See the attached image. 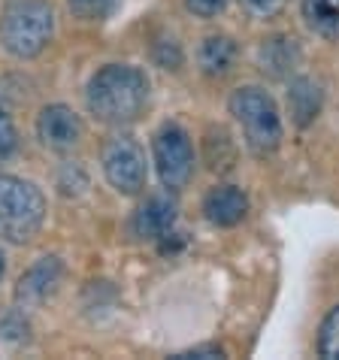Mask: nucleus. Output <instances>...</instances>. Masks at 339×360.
I'll use <instances>...</instances> for the list:
<instances>
[{"label": "nucleus", "instance_id": "nucleus-11", "mask_svg": "<svg viewBox=\"0 0 339 360\" xmlns=\"http://www.w3.org/2000/svg\"><path fill=\"white\" fill-rule=\"evenodd\" d=\"M197 61H200V70L206 76H212V79L227 76L234 70V64H236V43L231 37H224V34L206 37L200 52H197Z\"/></svg>", "mask_w": 339, "mask_h": 360}, {"label": "nucleus", "instance_id": "nucleus-15", "mask_svg": "<svg viewBox=\"0 0 339 360\" xmlns=\"http://www.w3.org/2000/svg\"><path fill=\"white\" fill-rule=\"evenodd\" d=\"M122 4V0H67L70 13L76 18H82V22H103L115 13V6Z\"/></svg>", "mask_w": 339, "mask_h": 360}, {"label": "nucleus", "instance_id": "nucleus-4", "mask_svg": "<svg viewBox=\"0 0 339 360\" xmlns=\"http://www.w3.org/2000/svg\"><path fill=\"white\" fill-rule=\"evenodd\" d=\"M231 115L243 127L245 146L252 155L267 158L282 143V115L276 100L257 85H243L231 94Z\"/></svg>", "mask_w": 339, "mask_h": 360}, {"label": "nucleus", "instance_id": "nucleus-13", "mask_svg": "<svg viewBox=\"0 0 339 360\" xmlns=\"http://www.w3.org/2000/svg\"><path fill=\"white\" fill-rule=\"evenodd\" d=\"M297 61H300V49L291 37H276L261 46V67L270 70L273 76H285L288 70H294Z\"/></svg>", "mask_w": 339, "mask_h": 360}, {"label": "nucleus", "instance_id": "nucleus-5", "mask_svg": "<svg viewBox=\"0 0 339 360\" xmlns=\"http://www.w3.org/2000/svg\"><path fill=\"white\" fill-rule=\"evenodd\" d=\"M101 167L106 182L124 197L143 194V188L148 182V164L146 152L131 134H115L106 139L103 152H101Z\"/></svg>", "mask_w": 339, "mask_h": 360}, {"label": "nucleus", "instance_id": "nucleus-1", "mask_svg": "<svg viewBox=\"0 0 339 360\" xmlns=\"http://www.w3.org/2000/svg\"><path fill=\"white\" fill-rule=\"evenodd\" d=\"M152 82L134 64H106L88 79L85 106L101 124L124 127L136 122L148 106Z\"/></svg>", "mask_w": 339, "mask_h": 360}, {"label": "nucleus", "instance_id": "nucleus-12", "mask_svg": "<svg viewBox=\"0 0 339 360\" xmlns=\"http://www.w3.org/2000/svg\"><path fill=\"white\" fill-rule=\"evenodd\" d=\"M306 27L321 39H339V0H300Z\"/></svg>", "mask_w": 339, "mask_h": 360}, {"label": "nucleus", "instance_id": "nucleus-6", "mask_svg": "<svg viewBox=\"0 0 339 360\" xmlns=\"http://www.w3.org/2000/svg\"><path fill=\"white\" fill-rule=\"evenodd\" d=\"M152 158L155 169L161 176V185L167 191H179L191 182L194 176V146L182 127L167 122L158 127V134L152 139Z\"/></svg>", "mask_w": 339, "mask_h": 360}, {"label": "nucleus", "instance_id": "nucleus-2", "mask_svg": "<svg viewBox=\"0 0 339 360\" xmlns=\"http://www.w3.org/2000/svg\"><path fill=\"white\" fill-rule=\"evenodd\" d=\"M55 37V6L49 0H9L0 13V46L18 61L43 55Z\"/></svg>", "mask_w": 339, "mask_h": 360}, {"label": "nucleus", "instance_id": "nucleus-20", "mask_svg": "<svg viewBox=\"0 0 339 360\" xmlns=\"http://www.w3.org/2000/svg\"><path fill=\"white\" fill-rule=\"evenodd\" d=\"M176 357L179 360H182V357H224V352L218 345H200V348H191V352H182Z\"/></svg>", "mask_w": 339, "mask_h": 360}, {"label": "nucleus", "instance_id": "nucleus-21", "mask_svg": "<svg viewBox=\"0 0 339 360\" xmlns=\"http://www.w3.org/2000/svg\"><path fill=\"white\" fill-rule=\"evenodd\" d=\"M4 273H6V261H4V255H0V278H4Z\"/></svg>", "mask_w": 339, "mask_h": 360}, {"label": "nucleus", "instance_id": "nucleus-8", "mask_svg": "<svg viewBox=\"0 0 339 360\" xmlns=\"http://www.w3.org/2000/svg\"><path fill=\"white\" fill-rule=\"evenodd\" d=\"M64 276V266L58 257H39V261L18 278L15 285V300L18 306H39L58 291Z\"/></svg>", "mask_w": 339, "mask_h": 360}, {"label": "nucleus", "instance_id": "nucleus-3", "mask_svg": "<svg viewBox=\"0 0 339 360\" xmlns=\"http://www.w3.org/2000/svg\"><path fill=\"white\" fill-rule=\"evenodd\" d=\"M46 224V197L22 176H0V239L9 245H27Z\"/></svg>", "mask_w": 339, "mask_h": 360}, {"label": "nucleus", "instance_id": "nucleus-7", "mask_svg": "<svg viewBox=\"0 0 339 360\" xmlns=\"http://www.w3.org/2000/svg\"><path fill=\"white\" fill-rule=\"evenodd\" d=\"M82 118L64 103H49L37 115V139L49 152H73L82 143Z\"/></svg>", "mask_w": 339, "mask_h": 360}, {"label": "nucleus", "instance_id": "nucleus-9", "mask_svg": "<svg viewBox=\"0 0 339 360\" xmlns=\"http://www.w3.org/2000/svg\"><path fill=\"white\" fill-rule=\"evenodd\" d=\"M176 224V203L167 194H152L134 212V236L139 239H167Z\"/></svg>", "mask_w": 339, "mask_h": 360}, {"label": "nucleus", "instance_id": "nucleus-18", "mask_svg": "<svg viewBox=\"0 0 339 360\" xmlns=\"http://www.w3.org/2000/svg\"><path fill=\"white\" fill-rule=\"evenodd\" d=\"M252 18H276L288 6V0H239Z\"/></svg>", "mask_w": 339, "mask_h": 360}, {"label": "nucleus", "instance_id": "nucleus-14", "mask_svg": "<svg viewBox=\"0 0 339 360\" xmlns=\"http://www.w3.org/2000/svg\"><path fill=\"white\" fill-rule=\"evenodd\" d=\"M288 106H291V115L297 124H309L321 109V94H318V85L312 79H297L288 91Z\"/></svg>", "mask_w": 339, "mask_h": 360}, {"label": "nucleus", "instance_id": "nucleus-19", "mask_svg": "<svg viewBox=\"0 0 339 360\" xmlns=\"http://www.w3.org/2000/svg\"><path fill=\"white\" fill-rule=\"evenodd\" d=\"M185 6L191 9L194 15H200V18H212L227 6V0H185Z\"/></svg>", "mask_w": 339, "mask_h": 360}, {"label": "nucleus", "instance_id": "nucleus-16", "mask_svg": "<svg viewBox=\"0 0 339 360\" xmlns=\"http://www.w3.org/2000/svg\"><path fill=\"white\" fill-rule=\"evenodd\" d=\"M318 352H321V357L339 360V306L324 318L321 336H318Z\"/></svg>", "mask_w": 339, "mask_h": 360}, {"label": "nucleus", "instance_id": "nucleus-17", "mask_svg": "<svg viewBox=\"0 0 339 360\" xmlns=\"http://www.w3.org/2000/svg\"><path fill=\"white\" fill-rule=\"evenodd\" d=\"M15 148H18V131H15L13 118L0 109V164H4L6 158H13Z\"/></svg>", "mask_w": 339, "mask_h": 360}, {"label": "nucleus", "instance_id": "nucleus-10", "mask_svg": "<svg viewBox=\"0 0 339 360\" xmlns=\"http://www.w3.org/2000/svg\"><path fill=\"white\" fill-rule=\"evenodd\" d=\"M248 212V197L236 185H218L203 200V215L215 227H234Z\"/></svg>", "mask_w": 339, "mask_h": 360}]
</instances>
